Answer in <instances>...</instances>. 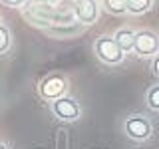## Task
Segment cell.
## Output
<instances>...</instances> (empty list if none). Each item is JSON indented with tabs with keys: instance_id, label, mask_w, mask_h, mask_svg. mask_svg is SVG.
Masks as SVG:
<instances>
[{
	"instance_id": "1",
	"label": "cell",
	"mask_w": 159,
	"mask_h": 149,
	"mask_svg": "<svg viewBox=\"0 0 159 149\" xmlns=\"http://www.w3.org/2000/svg\"><path fill=\"white\" fill-rule=\"evenodd\" d=\"M22 14L32 26L42 30L50 28L56 18V2L54 0H26L22 6Z\"/></svg>"
},
{
	"instance_id": "2",
	"label": "cell",
	"mask_w": 159,
	"mask_h": 149,
	"mask_svg": "<svg viewBox=\"0 0 159 149\" xmlns=\"http://www.w3.org/2000/svg\"><path fill=\"white\" fill-rule=\"evenodd\" d=\"M93 54L99 58V62L107 64V66H117L123 62L125 52L119 48L113 36H99L93 42Z\"/></svg>"
},
{
	"instance_id": "3",
	"label": "cell",
	"mask_w": 159,
	"mask_h": 149,
	"mask_svg": "<svg viewBox=\"0 0 159 149\" xmlns=\"http://www.w3.org/2000/svg\"><path fill=\"white\" fill-rule=\"evenodd\" d=\"M123 131L125 135L131 139V141H137V143H143L147 139H151L153 135V123L151 119L143 113H131V115L125 117L123 121Z\"/></svg>"
},
{
	"instance_id": "4",
	"label": "cell",
	"mask_w": 159,
	"mask_h": 149,
	"mask_svg": "<svg viewBox=\"0 0 159 149\" xmlns=\"http://www.w3.org/2000/svg\"><path fill=\"white\" fill-rule=\"evenodd\" d=\"M66 92H68V79L64 74H58V72L48 74L38 84V93L46 102H56L62 96H66Z\"/></svg>"
},
{
	"instance_id": "5",
	"label": "cell",
	"mask_w": 159,
	"mask_h": 149,
	"mask_svg": "<svg viewBox=\"0 0 159 149\" xmlns=\"http://www.w3.org/2000/svg\"><path fill=\"white\" fill-rule=\"evenodd\" d=\"M133 52L141 58H153L159 54V34L153 30H139L135 32V42H133Z\"/></svg>"
},
{
	"instance_id": "6",
	"label": "cell",
	"mask_w": 159,
	"mask_h": 149,
	"mask_svg": "<svg viewBox=\"0 0 159 149\" xmlns=\"http://www.w3.org/2000/svg\"><path fill=\"white\" fill-rule=\"evenodd\" d=\"M52 113L56 115L60 121H78L82 115V106L78 103V99L70 97V96H62L60 99L52 102Z\"/></svg>"
},
{
	"instance_id": "7",
	"label": "cell",
	"mask_w": 159,
	"mask_h": 149,
	"mask_svg": "<svg viewBox=\"0 0 159 149\" xmlns=\"http://www.w3.org/2000/svg\"><path fill=\"white\" fill-rule=\"evenodd\" d=\"M86 30L82 22L74 20V22H60V24H52L50 28H46L44 32L52 38H58V40H66V38H76Z\"/></svg>"
},
{
	"instance_id": "8",
	"label": "cell",
	"mask_w": 159,
	"mask_h": 149,
	"mask_svg": "<svg viewBox=\"0 0 159 149\" xmlns=\"http://www.w3.org/2000/svg\"><path fill=\"white\" fill-rule=\"evenodd\" d=\"M99 16L98 0H76V20L84 26H92Z\"/></svg>"
},
{
	"instance_id": "9",
	"label": "cell",
	"mask_w": 159,
	"mask_h": 149,
	"mask_svg": "<svg viewBox=\"0 0 159 149\" xmlns=\"http://www.w3.org/2000/svg\"><path fill=\"white\" fill-rule=\"evenodd\" d=\"M113 38H116V42L119 44V48H121L125 54L133 50V42H135V32H133L131 28H119Z\"/></svg>"
},
{
	"instance_id": "10",
	"label": "cell",
	"mask_w": 159,
	"mask_h": 149,
	"mask_svg": "<svg viewBox=\"0 0 159 149\" xmlns=\"http://www.w3.org/2000/svg\"><path fill=\"white\" fill-rule=\"evenodd\" d=\"M153 2L155 0H127V14L131 16H141V14L149 12L153 8Z\"/></svg>"
},
{
	"instance_id": "11",
	"label": "cell",
	"mask_w": 159,
	"mask_h": 149,
	"mask_svg": "<svg viewBox=\"0 0 159 149\" xmlns=\"http://www.w3.org/2000/svg\"><path fill=\"white\" fill-rule=\"evenodd\" d=\"M102 2V8L106 12L113 14V16H121V14H127V0H99Z\"/></svg>"
},
{
	"instance_id": "12",
	"label": "cell",
	"mask_w": 159,
	"mask_h": 149,
	"mask_svg": "<svg viewBox=\"0 0 159 149\" xmlns=\"http://www.w3.org/2000/svg\"><path fill=\"white\" fill-rule=\"evenodd\" d=\"M10 48H12V32L6 24L0 22V56H4Z\"/></svg>"
},
{
	"instance_id": "13",
	"label": "cell",
	"mask_w": 159,
	"mask_h": 149,
	"mask_svg": "<svg viewBox=\"0 0 159 149\" xmlns=\"http://www.w3.org/2000/svg\"><path fill=\"white\" fill-rule=\"evenodd\" d=\"M145 103H147L149 109L159 111V84H157V86H151L145 92Z\"/></svg>"
},
{
	"instance_id": "14",
	"label": "cell",
	"mask_w": 159,
	"mask_h": 149,
	"mask_svg": "<svg viewBox=\"0 0 159 149\" xmlns=\"http://www.w3.org/2000/svg\"><path fill=\"white\" fill-rule=\"evenodd\" d=\"M0 4L6 8H22L26 4V0H0Z\"/></svg>"
},
{
	"instance_id": "15",
	"label": "cell",
	"mask_w": 159,
	"mask_h": 149,
	"mask_svg": "<svg viewBox=\"0 0 159 149\" xmlns=\"http://www.w3.org/2000/svg\"><path fill=\"white\" fill-rule=\"evenodd\" d=\"M151 74H153V78L159 79V54H155L151 60Z\"/></svg>"
},
{
	"instance_id": "16",
	"label": "cell",
	"mask_w": 159,
	"mask_h": 149,
	"mask_svg": "<svg viewBox=\"0 0 159 149\" xmlns=\"http://www.w3.org/2000/svg\"><path fill=\"white\" fill-rule=\"evenodd\" d=\"M0 149H10V147L6 145V143H0Z\"/></svg>"
},
{
	"instance_id": "17",
	"label": "cell",
	"mask_w": 159,
	"mask_h": 149,
	"mask_svg": "<svg viewBox=\"0 0 159 149\" xmlns=\"http://www.w3.org/2000/svg\"><path fill=\"white\" fill-rule=\"evenodd\" d=\"M0 22H2V18H0Z\"/></svg>"
}]
</instances>
